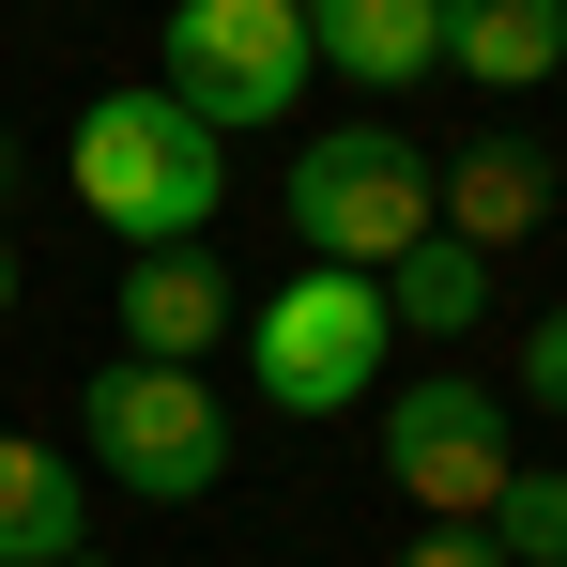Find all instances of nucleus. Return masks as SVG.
Instances as JSON below:
<instances>
[{
	"mask_svg": "<svg viewBox=\"0 0 567 567\" xmlns=\"http://www.w3.org/2000/svg\"><path fill=\"white\" fill-rule=\"evenodd\" d=\"M62 169H78V215H93V230H123V261H138V246H199V230H215V199H230L215 123H199V107H169L154 78L78 107Z\"/></svg>",
	"mask_w": 567,
	"mask_h": 567,
	"instance_id": "f257e3e1",
	"label": "nucleus"
},
{
	"mask_svg": "<svg viewBox=\"0 0 567 567\" xmlns=\"http://www.w3.org/2000/svg\"><path fill=\"white\" fill-rule=\"evenodd\" d=\"M291 199V246L307 261H338V277H399L414 246H430V154L399 138V123H338V138H307L277 169Z\"/></svg>",
	"mask_w": 567,
	"mask_h": 567,
	"instance_id": "f03ea898",
	"label": "nucleus"
},
{
	"mask_svg": "<svg viewBox=\"0 0 567 567\" xmlns=\"http://www.w3.org/2000/svg\"><path fill=\"white\" fill-rule=\"evenodd\" d=\"M246 369H261L277 414H369L383 369H399V307H383V277L307 261L291 291H261V307H246Z\"/></svg>",
	"mask_w": 567,
	"mask_h": 567,
	"instance_id": "7ed1b4c3",
	"label": "nucleus"
},
{
	"mask_svg": "<svg viewBox=\"0 0 567 567\" xmlns=\"http://www.w3.org/2000/svg\"><path fill=\"white\" fill-rule=\"evenodd\" d=\"M78 445H93V475H123L138 506H199V491L230 475V414L199 399V369L107 353V369L78 383Z\"/></svg>",
	"mask_w": 567,
	"mask_h": 567,
	"instance_id": "20e7f679",
	"label": "nucleus"
},
{
	"mask_svg": "<svg viewBox=\"0 0 567 567\" xmlns=\"http://www.w3.org/2000/svg\"><path fill=\"white\" fill-rule=\"evenodd\" d=\"M307 78H322V62H307V16H291V0H169V78H154V93L199 107L215 138L291 123Z\"/></svg>",
	"mask_w": 567,
	"mask_h": 567,
	"instance_id": "39448f33",
	"label": "nucleus"
},
{
	"mask_svg": "<svg viewBox=\"0 0 567 567\" xmlns=\"http://www.w3.org/2000/svg\"><path fill=\"white\" fill-rule=\"evenodd\" d=\"M383 475H399L414 522H491V491L522 475V430H506L491 383L430 369V383H399V414H383Z\"/></svg>",
	"mask_w": 567,
	"mask_h": 567,
	"instance_id": "423d86ee",
	"label": "nucleus"
},
{
	"mask_svg": "<svg viewBox=\"0 0 567 567\" xmlns=\"http://www.w3.org/2000/svg\"><path fill=\"white\" fill-rule=\"evenodd\" d=\"M107 307H123V353H138V369H199V353L246 322V307H230V277H215L199 246H138Z\"/></svg>",
	"mask_w": 567,
	"mask_h": 567,
	"instance_id": "0eeeda50",
	"label": "nucleus"
},
{
	"mask_svg": "<svg viewBox=\"0 0 567 567\" xmlns=\"http://www.w3.org/2000/svg\"><path fill=\"white\" fill-rule=\"evenodd\" d=\"M291 16H307V62H338L353 93L445 78V0H291Z\"/></svg>",
	"mask_w": 567,
	"mask_h": 567,
	"instance_id": "6e6552de",
	"label": "nucleus"
},
{
	"mask_svg": "<svg viewBox=\"0 0 567 567\" xmlns=\"http://www.w3.org/2000/svg\"><path fill=\"white\" fill-rule=\"evenodd\" d=\"M430 215H445V246L491 261V246H522V230L553 215V154H537V138H475V154L430 169Z\"/></svg>",
	"mask_w": 567,
	"mask_h": 567,
	"instance_id": "1a4fd4ad",
	"label": "nucleus"
},
{
	"mask_svg": "<svg viewBox=\"0 0 567 567\" xmlns=\"http://www.w3.org/2000/svg\"><path fill=\"white\" fill-rule=\"evenodd\" d=\"M93 553V491L62 445H31V430H0V567H78Z\"/></svg>",
	"mask_w": 567,
	"mask_h": 567,
	"instance_id": "9d476101",
	"label": "nucleus"
},
{
	"mask_svg": "<svg viewBox=\"0 0 567 567\" xmlns=\"http://www.w3.org/2000/svg\"><path fill=\"white\" fill-rule=\"evenodd\" d=\"M445 62L475 93H537L567 78V0H445Z\"/></svg>",
	"mask_w": 567,
	"mask_h": 567,
	"instance_id": "9b49d317",
	"label": "nucleus"
},
{
	"mask_svg": "<svg viewBox=\"0 0 567 567\" xmlns=\"http://www.w3.org/2000/svg\"><path fill=\"white\" fill-rule=\"evenodd\" d=\"M383 307H399V322H414V338H475V322H491V261H475V246H445V230H430V246H414V261H399V277H383Z\"/></svg>",
	"mask_w": 567,
	"mask_h": 567,
	"instance_id": "f8f14e48",
	"label": "nucleus"
},
{
	"mask_svg": "<svg viewBox=\"0 0 567 567\" xmlns=\"http://www.w3.org/2000/svg\"><path fill=\"white\" fill-rule=\"evenodd\" d=\"M506 567H567V461H522L506 491H491V522H475Z\"/></svg>",
	"mask_w": 567,
	"mask_h": 567,
	"instance_id": "ddd939ff",
	"label": "nucleus"
},
{
	"mask_svg": "<svg viewBox=\"0 0 567 567\" xmlns=\"http://www.w3.org/2000/svg\"><path fill=\"white\" fill-rule=\"evenodd\" d=\"M522 399H537V414H567V307H537V322H522Z\"/></svg>",
	"mask_w": 567,
	"mask_h": 567,
	"instance_id": "4468645a",
	"label": "nucleus"
},
{
	"mask_svg": "<svg viewBox=\"0 0 567 567\" xmlns=\"http://www.w3.org/2000/svg\"><path fill=\"white\" fill-rule=\"evenodd\" d=\"M399 567H506V553H491L475 522H430V537H399Z\"/></svg>",
	"mask_w": 567,
	"mask_h": 567,
	"instance_id": "2eb2a0df",
	"label": "nucleus"
},
{
	"mask_svg": "<svg viewBox=\"0 0 567 567\" xmlns=\"http://www.w3.org/2000/svg\"><path fill=\"white\" fill-rule=\"evenodd\" d=\"M0 307H16V246H0Z\"/></svg>",
	"mask_w": 567,
	"mask_h": 567,
	"instance_id": "dca6fc26",
	"label": "nucleus"
},
{
	"mask_svg": "<svg viewBox=\"0 0 567 567\" xmlns=\"http://www.w3.org/2000/svg\"><path fill=\"white\" fill-rule=\"evenodd\" d=\"M0 199H16V154H0Z\"/></svg>",
	"mask_w": 567,
	"mask_h": 567,
	"instance_id": "f3484780",
	"label": "nucleus"
},
{
	"mask_svg": "<svg viewBox=\"0 0 567 567\" xmlns=\"http://www.w3.org/2000/svg\"><path fill=\"white\" fill-rule=\"evenodd\" d=\"M78 567H93V553H78Z\"/></svg>",
	"mask_w": 567,
	"mask_h": 567,
	"instance_id": "a211bd4d",
	"label": "nucleus"
}]
</instances>
